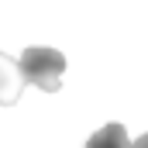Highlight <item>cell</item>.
Wrapping results in <instances>:
<instances>
[{"instance_id": "6da1fadb", "label": "cell", "mask_w": 148, "mask_h": 148, "mask_svg": "<svg viewBox=\"0 0 148 148\" xmlns=\"http://www.w3.org/2000/svg\"><path fill=\"white\" fill-rule=\"evenodd\" d=\"M17 69H21V79L24 86L31 83L45 93H55L62 86V73H66V55L55 52V48H45V45H31L21 52L17 59Z\"/></svg>"}, {"instance_id": "7a4b0ae2", "label": "cell", "mask_w": 148, "mask_h": 148, "mask_svg": "<svg viewBox=\"0 0 148 148\" xmlns=\"http://www.w3.org/2000/svg\"><path fill=\"white\" fill-rule=\"evenodd\" d=\"M21 90H24V79H21L17 62L0 52V107L17 103V100H21Z\"/></svg>"}, {"instance_id": "3957f363", "label": "cell", "mask_w": 148, "mask_h": 148, "mask_svg": "<svg viewBox=\"0 0 148 148\" xmlns=\"http://www.w3.org/2000/svg\"><path fill=\"white\" fill-rule=\"evenodd\" d=\"M86 148H131V141H127V131L121 124H107L86 141Z\"/></svg>"}, {"instance_id": "277c9868", "label": "cell", "mask_w": 148, "mask_h": 148, "mask_svg": "<svg viewBox=\"0 0 148 148\" xmlns=\"http://www.w3.org/2000/svg\"><path fill=\"white\" fill-rule=\"evenodd\" d=\"M131 148H148V134H141V138H138V141H134Z\"/></svg>"}]
</instances>
